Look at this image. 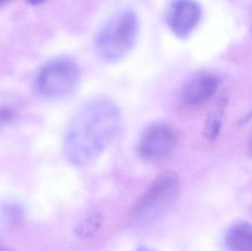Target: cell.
I'll list each match as a JSON object with an SVG mask.
<instances>
[{
  "instance_id": "3957f363",
  "label": "cell",
  "mask_w": 252,
  "mask_h": 251,
  "mask_svg": "<svg viewBox=\"0 0 252 251\" xmlns=\"http://www.w3.org/2000/svg\"><path fill=\"white\" fill-rule=\"evenodd\" d=\"M181 181L174 171H166L152 181L133 208L135 222L148 224L161 216L179 195Z\"/></svg>"
},
{
  "instance_id": "277c9868",
  "label": "cell",
  "mask_w": 252,
  "mask_h": 251,
  "mask_svg": "<svg viewBox=\"0 0 252 251\" xmlns=\"http://www.w3.org/2000/svg\"><path fill=\"white\" fill-rule=\"evenodd\" d=\"M81 71L77 62L60 57L46 63L37 78V87L44 97L63 98L75 91L79 84Z\"/></svg>"
},
{
  "instance_id": "8fae6325",
  "label": "cell",
  "mask_w": 252,
  "mask_h": 251,
  "mask_svg": "<svg viewBox=\"0 0 252 251\" xmlns=\"http://www.w3.org/2000/svg\"><path fill=\"white\" fill-rule=\"evenodd\" d=\"M45 0H27L28 4H31V5H37V4H41L43 1Z\"/></svg>"
},
{
  "instance_id": "7c38bea8",
  "label": "cell",
  "mask_w": 252,
  "mask_h": 251,
  "mask_svg": "<svg viewBox=\"0 0 252 251\" xmlns=\"http://www.w3.org/2000/svg\"><path fill=\"white\" fill-rule=\"evenodd\" d=\"M250 153H251V155L252 156V139L251 141V144H250Z\"/></svg>"
},
{
  "instance_id": "9c48e42d",
  "label": "cell",
  "mask_w": 252,
  "mask_h": 251,
  "mask_svg": "<svg viewBox=\"0 0 252 251\" xmlns=\"http://www.w3.org/2000/svg\"><path fill=\"white\" fill-rule=\"evenodd\" d=\"M224 106L225 103L223 102L219 105L217 109L211 112L206 119L203 133L208 141H216L219 137L222 128V118Z\"/></svg>"
},
{
  "instance_id": "30bf717a",
  "label": "cell",
  "mask_w": 252,
  "mask_h": 251,
  "mask_svg": "<svg viewBox=\"0 0 252 251\" xmlns=\"http://www.w3.org/2000/svg\"><path fill=\"white\" fill-rule=\"evenodd\" d=\"M103 215L98 212L89 215L75 228V235L81 239L92 237L98 231L103 223Z\"/></svg>"
},
{
  "instance_id": "4fadbf2b",
  "label": "cell",
  "mask_w": 252,
  "mask_h": 251,
  "mask_svg": "<svg viewBox=\"0 0 252 251\" xmlns=\"http://www.w3.org/2000/svg\"><path fill=\"white\" fill-rule=\"evenodd\" d=\"M5 1H7V0H0V3L4 2Z\"/></svg>"
},
{
  "instance_id": "6da1fadb",
  "label": "cell",
  "mask_w": 252,
  "mask_h": 251,
  "mask_svg": "<svg viewBox=\"0 0 252 251\" xmlns=\"http://www.w3.org/2000/svg\"><path fill=\"white\" fill-rule=\"evenodd\" d=\"M122 115L118 105L105 97L83 105L68 125L63 150L74 166L84 167L97 160L119 132Z\"/></svg>"
},
{
  "instance_id": "52a82bcc",
  "label": "cell",
  "mask_w": 252,
  "mask_h": 251,
  "mask_svg": "<svg viewBox=\"0 0 252 251\" xmlns=\"http://www.w3.org/2000/svg\"><path fill=\"white\" fill-rule=\"evenodd\" d=\"M220 84V78L215 72H196L191 75L182 85V101L189 107L201 106L216 94Z\"/></svg>"
},
{
  "instance_id": "8992f818",
  "label": "cell",
  "mask_w": 252,
  "mask_h": 251,
  "mask_svg": "<svg viewBox=\"0 0 252 251\" xmlns=\"http://www.w3.org/2000/svg\"><path fill=\"white\" fill-rule=\"evenodd\" d=\"M202 8L195 0H173L167 7L166 20L176 36L185 38L198 26Z\"/></svg>"
},
{
  "instance_id": "ba28073f",
  "label": "cell",
  "mask_w": 252,
  "mask_h": 251,
  "mask_svg": "<svg viewBox=\"0 0 252 251\" xmlns=\"http://www.w3.org/2000/svg\"><path fill=\"white\" fill-rule=\"evenodd\" d=\"M225 244L229 250L252 251V224L241 221L231 225L225 235Z\"/></svg>"
},
{
  "instance_id": "5b68a950",
  "label": "cell",
  "mask_w": 252,
  "mask_h": 251,
  "mask_svg": "<svg viewBox=\"0 0 252 251\" xmlns=\"http://www.w3.org/2000/svg\"><path fill=\"white\" fill-rule=\"evenodd\" d=\"M178 140V133L173 125L166 122H153L139 137L138 154L147 162H158L174 151Z\"/></svg>"
},
{
  "instance_id": "7a4b0ae2",
  "label": "cell",
  "mask_w": 252,
  "mask_h": 251,
  "mask_svg": "<svg viewBox=\"0 0 252 251\" xmlns=\"http://www.w3.org/2000/svg\"><path fill=\"white\" fill-rule=\"evenodd\" d=\"M138 32L136 13L129 9L121 10L109 18L97 32L94 40L96 53L104 61H119L133 48Z\"/></svg>"
}]
</instances>
